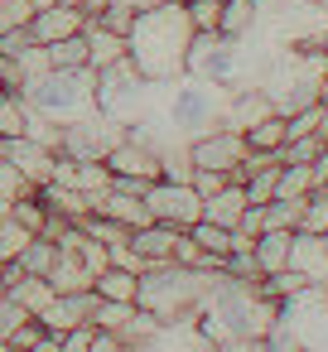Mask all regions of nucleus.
<instances>
[{"label": "nucleus", "mask_w": 328, "mask_h": 352, "mask_svg": "<svg viewBox=\"0 0 328 352\" xmlns=\"http://www.w3.org/2000/svg\"><path fill=\"white\" fill-rule=\"evenodd\" d=\"M0 92H10V87H6V73H0Z\"/></svg>", "instance_id": "a19ab883"}, {"label": "nucleus", "mask_w": 328, "mask_h": 352, "mask_svg": "<svg viewBox=\"0 0 328 352\" xmlns=\"http://www.w3.org/2000/svg\"><path fill=\"white\" fill-rule=\"evenodd\" d=\"M49 285H54V294H87L92 289V270L83 265V256L78 251H68V246H58V261L49 265V275H44Z\"/></svg>", "instance_id": "2eb2a0df"}, {"label": "nucleus", "mask_w": 328, "mask_h": 352, "mask_svg": "<svg viewBox=\"0 0 328 352\" xmlns=\"http://www.w3.org/2000/svg\"><path fill=\"white\" fill-rule=\"evenodd\" d=\"M184 6H188V20H193V30H217L222 0H184Z\"/></svg>", "instance_id": "7c9ffc66"}, {"label": "nucleus", "mask_w": 328, "mask_h": 352, "mask_svg": "<svg viewBox=\"0 0 328 352\" xmlns=\"http://www.w3.org/2000/svg\"><path fill=\"white\" fill-rule=\"evenodd\" d=\"M102 164L111 169V174H121V179H145V184H155L160 179V150L150 145V140H140V135H121L107 155H102Z\"/></svg>", "instance_id": "6e6552de"}, {"label": "nucleus", "mask_w": 328, "mask_h": 352, "mask_svg": "<svg viewBox=\"0 0 328 352\" xmlns=\"http://www.w3.org/2000/svg\"><path fill=\"white\" fill-rule=\"evenodd\" d=\"M261 20V6L256 0H222V15H217V34L227 39H246Z\"/></svg>", "instance_id": "4be33fe9"}, {"label": "nucleus", "mask_w": 328, "mask_h": 352, "mask_svg": "<svg viewBox=\"0 0 328 352\" xmlns=\"http://www.w3.org/2000/svg\"><path fill=\"white\" fill-rule=\"evenodd\" d=\"M289 270H299L314 289H328V236L294 232V241H289Z\"/></svg>", "instance_id": "9b49d317"}, {"label": "nucleus", "mask_w": 328, "mask_h": 352, "mask_svg": "<svg viewBox=\"0 0 328 352\" xmlns=\"http://www.w3.org/2000/svg\"><path fill=\"white\" fill-rule=\"evenodd\" d=\"M30 236H39V232L20 227L15 217H0V261H15V256L30 246Z\"/></svg>", "instance_id": "cd10ccee"}, {"label": "nucleus", "mask_w": 328, "mask_h": 352, "mask_svg": "<svg viewBox=\"0 0 328 352\" xmlns=\"http://www.w3.org/2000/svg\"><path fill=\"white\" fill-rule=\"evenodd\" d=\"M39 184H30L6 155H0V203H15V198H25V193H34Z\"/></svg>", "instance_id": "c85d7f7f"}, {"label": "nucleus", "mask_w": 328, "mask_h": 352, "mask_svg": "<svg viewBox=\"0 0 328 352\" xmlns=\"http://www.w3.org/2000/svg\"><path fill=\"white\" fill-rule=\"evenodd\" d=\"M212 275H217V270H193V265H179V261L145 265V270H140V294H135V304L150 309L160 323H188V318H198Z\"/></svg>", "instance_id": "f03ea898"}, {"label": "nucleus", "mask_w": 328, "mask_h": 352, "mask_svg": "<svg viewBox=\"0 0 328 352\" xmlns=\"http://www.w3.org/2000/svg\"><path fill=\"white\" fill-rule=\"evenodd\" d=\"M323 54H328V34H323Z\"/></svg>", "instance_id": "37998d69"}, {"label": "nucleus", "mask_w": 328, "mask_h": 352, "mask_svg": "<svg viewBox=\"0 0 328 352\" xmlns=\"http://www.w3.org/2000/svg\"><path fill=\"white\" fill-rule=\"evenodd\" d=\"M164 87H169V97H164L160 116H164V126H169L174 140H193V135L222 126V107H227V92H222V87L198 82V78H188V73L174 78V82H164Z\"/></svg>", "instance_id": "20e7f679"}, {"label": "nucleus", "mask_w": 328, "mask_h": 352, "mask_svg": "<svg viewBox=\"0 0 328 352\" xmlns=\"http://www.w3.org/2000/svg\"><path fill=\"white\" fill-rule=\"evenodd\" d=\"M0 155H6L30 184H49V174H54V160H58V150H49L44 140H34V135H10V140H0Z\"/></svg>", "instance_id": "9d476101"}, {"label": "nucleus", "mask_w": 328, "mask_h": 352, "mask_svg": "<svg viewBox=\"0 0 328 352\" xmlns=\"http://www.w3.org/2000/svg\"><path fill=\"white\" fill-rule=\"evenodd\" d=\"M6 289H10V265L0 261V294H6Z\"/></svg>", "instance_id": "4c0bfd02"}, {"label": "nucleus", "mask_w": 328, "mask_h": 352, "mask_svg": "<svg viewBox=\"0 0 328 352\" xmlns=\"http://www.w3.org/2000/svg\"><path fill=\"white\" fill-rule=\"evenodd\" d=\"M92 294H97V299H116V304H135L140 275H135V270H121V265H107V270L92 280Z\"/></svg>", "instance_id": "412c9836"}, {"label": "nucleus", "mask_w": 328, "mask_h": 352, "mask_svg": "<svg viewBox=\"0 0 328 352\" xmlns=\"http://www.w3.org/2000/svg\"><path fill=\"white\" fill-rule=\"evenodd\" d=\"M193 20L184 0H155V6L135 10V25L126 34V58L140 68L145 82L164 87L174 78H184L188 63V44H193Z\"/></svg>", "instance_id": "f257e3e1"}, {"label": "nucleus", "mask_w": 328, "mask_h": 352, "mask_svg": "<svg viewBox=\"0 0 328 352\" xmlns=\"http://www.w3.org/2000/svg\"><path fill=\"white\" fill-rule=\"evenodd\" d=\"M179 227H169V222H145V227H135L131 232V246L140 251V261L145 265H160V261H174V246H179Z\"/></svg>", "instance_id": "4468645a"}, {"label": "nucleus", "mask_w": 328, "mask_h": 352, "mask_svg": "<svg viewBox=\"0 0 328 352\" xmlns=\"http://www.w3.org/2000/svg\"><path fill=\"white\" fill-rule=\"evenodd\" d=\"M299 232H328V184H318L309 198H304V208H299Z\"/></svg>", "instance_id": "bb28decb"}, {"label": "nucleus", "mask_w": 328, "mask_h": 352, "mask_svg": "<svg viewBox=\"0 0 328 352\" xmlns=\"http://www.w3.org/2000/svg\"><path fill=\"white\" fill-rule=\"evenodd\" d=\"M241 140H246V150H256V155H280V150H285V140H289L285 116H280V111L261 116L256 126H246V131H241Z\"/></svg>", "instance_id": "6ab92c4d"}, {"label": "nucleus", "mask_w": 328, "mask_h": 352, "mask_svg": "<svg viewBox=\"0 0 328 352\" xmlns=\"http://www.w3.org/2000/svg\"><path fill=\"white\" fill-rule=\"evenodd\" d=\"M54 261H58V241L39 232V236H30V246H25L10 265H20L25 275H49V265H54Z\"/></svg>", "instance_id": "393cba45"}, {"label": "nucleus", "mask_w": 328, "mask_h": 352, "mask_svg": "<svg viewBox=\"0 0 328 352\" xmlns=\"http://www.w3.org/2000/svg\"><path fill=\"white\" fill-rule=\"evenodd\" d=\"M246 208H251V198H246V188H241V184H227L222 193L203 198V217H208V222H217V227H227V232H237V227H241Z\"/></svg>", "instance_id": "dca6fc26"}, {"label": "nucleus", "mask_w": 328, "mask_h": 352, "mask_svg": "<svg viewBox=\"0 0 328 352\" xmlns=\"http://www.w3.org/2000/svg\"><path fill=\"white\" fill-rule=\"evenodd\" d=\"M92 212H102V217H111V222H121V227H145V222H155L150 217V203L140 198V193H121V188H107V193H97L92 198Z\"/></svg>", "instance_id": "ddd939ff"}, {"label": "nucleus", "mask_w": 328, "mask_h": 352, "mask_svg": "<svg viewBox=\"0 0 328 352\" xmlns=\"http://www.w3.org/2000/svg\"><path fill=\"white\" fill-rule=\"evenodd\" d=\"M92 309H97V294H92V289H87V294H54V299H49V309L39 314V323L58 338V333H68V328L87 323V318H92Z\"/></svg>", "instance_id": "f8f14e48"}, {"label": "nucleus", "mask_w": 328, "mask_h": 352, "mask_svg": "<svg viewBox=\"0 0 328 352\" xmlns=\"http://www.w3.org/2000/svg\"><path fill=\"white\" fill-rule=\"evenodd\" d=\"M25 102L44 121H78L97 111V68H49L25 87Z\"/></svg>", "instance_id": "7ed1b4c3"}, {"label": "nucleus", "mask_w": 328, "mask_h": 352, "mask_svg": "<svg viewBox=\"0 0 328 352\" xmlns=\"http://www.w3.org/2000/svg\"><path fill=\"white\" fill-rule=\"evenodd\" d=\"M289 241H294V232H289V227H265V232L251 241V256H256L261 275H275V270H285V265H289Z\"/></svg>", "instance_id": "a211bd4d"}, {"label": "nucleus", "mask_w": 328, "mask_h": 352, "mask_svg": "<svg viewBox=\"0 0 328 352\" xmlns=\"http://www.w3.org/2000/svg\"><path fill=\"white\" fill-rule=\"evenodd\" d=\"M30 102L25 92H0V140H10V135H30Z\"/></svg>", "instance_id": "5701e85b"}, {"label": "nucleus", "mask_w": 328, "mask_h": 352, "mask_svg": "<svg viewBox=\"0 0 328 352\" xmlns=\"http://www.w3.org/2000/svg\"><path fill=\"white\" fill-rule=\"evenodd\" d=\"M314 188H318V179H314V164H280L275 198H285V203H299V198H309Z\"/></svg>", "instance_id": "b1692460"}, {"label": "nucleus", "mask_w": 328, "mask_h": 352, "mask_svg": "<svg viewBox=\"0 0 328 352\" xmlns=\"http://www.w3.org/2000/svg\"><path fill=\"white\" fill-rule=\"evenodd\" d=\"M145 203H150V217L155 222H169L179 232H188L198 217H203V198L193 184H174V179H155L145 188Z\"/></svg>", "instance_id": "423d86ee"}, {"label": "nucleus", "mask_w": 328, "mask_h": 352, "mask_svg": "<svg viewBox=\"0 0 328 352\" xmlns=\"http://www.w3.org/2000/svg\"><path fill=\"white\" fill-rule=\"evenodd\" d=\"M25 30H30L34 44H58V39L87 30V6H73V0H54V6H44V10L30 15Z\"/></svg>", "instance_id": "1a4fd4ad"}, {"label": "nucleus", "mask_w": 328, "mask_h": 352, "mask_svg": "<svg viewBox=\"0 0 328 352\" xmlns=\"http://www.w3.org/2000/svg\"><path fill=\"white\" fill-rule=\"evenodd\" d=\"M44 54H49V68H87V30L58 44H44Z\"/></svg>", "instance_id": "a878e982"}, {"label": "nucleus", "mask_w": 328, "mask_h": 352, "mask_svg": "<svg viewBox=\"0 0 328 352\" xmlns=\"http://www.w3.org/2000/svg\"><path fill=\"white\" fill-rule=\"evenodd\" d=\"M304 6H314V10H323V15H328V0H304Z\"/></svg>", "instance_id": "58836bf2"}, {"label": "nucleus", "mask_w": 328, "mask_h": 352, "mask_svg": "<svg viewBox=\"0 0 328 352\" xmlns=\"http://www.w3.org/2000/svg\"><path fill=\"white\" fill-rule=\"evenodd\" d=\"M0 352H20V347H10V342H0Z\"/></svg>", "instance_id": "ea45409f"}, {"label": "nucleus", "mask_w": 328, "mask_h": 352, "mask_svg": "<svg viewBox=\"0 0 328 352\" xmlns=\"http://www.w3.org/2000/svg\"><path fill=\"white\" fill-rule=\"evenodd\" d=\"M227 184H237V179L222 174V169H193V188H198V198H212V193H222Z\"/></svg>", "instance_id": "473e14b6"}, {"label": "nucleus", "mask_w": 328, "mask_h": 352, "mask_svg": "<svg viewBox=\"0 0 328 352\" xmlns=\"http://www.w3.org/2000/svg\"><path fill=\"white\" fill-rule=\"evenodd\" d=\"M44 333H49V328H44L39 318H25V323H20V328L10 333V347H20V352H25V347H34V342H39Z\"/></svg>", "instance_id": "f704fd0d"}, {"label": "nucleus", "mask_w": 328, "mask_h": 352, "mask_svg": "<svg viewBox=\"0 0 328 352\" xmlns=\"http://www.w3.org/2000/svg\"><path fill=\"white\" fill-rule=\"evenodd\" d=\"M121 352H140V347H121Z\"/></svg>", "instance_id": "79ce46f5"}, {"label": "nucleus", "mask_w": 328, "mask_h": 352, "mask_svg": "<svg viewBox=\"0 0 328 352\" xmlns=\"http://www.w3.org/2000/svg\"><path fill=\"white\" fill-rule=\"evenodd\" d=\"M188 160H193V169L237 174V164L246 160V140H241V131H232V126H212V131H203V135L188 140Z\"/></svg>", "instance_id": "0eeeda50"}, {"label": "nucleus", "mask_w": 328, "mask_h": 352, "mask_svg": "<svg viewBox=\"0 0 328 352\" xmlns=\"http://www.w3.org/2000/svg\"><path fill=\"white\" fill-rule=\"evenodd\" d=\"M92 333H97V323L87 318V323H78V328L58 333V342H63V352H92Z\"/></svg>", "instance_id": "72a5a7b5"}, {"label": "nucleus", "mask_w": 328, "mask_h": 352, "mask_svg": "<svg viewBox=\"0 0 328 352\" xmlns=\"http://www.w3.org/2000/svg\"><path fill=\"white\" fill-rule=\"evenodd\" d=\"M126 342H121V333H111V328H97L92 333V352H121Z\"/></svg>", "instance_id": "c9c22d12"}, {"label": "nucleus", "mask_w": 328, "mask_h": 352, "mask_svg": "<svg viewBox=\"0 0 328 352\" xmlns=\"http://www.w3.org/2000/svg\"><path fill=\"white\" fill-rule=\"evenodd\" d=\"M6 265H10V261H6ZM6 294H10L25 314H34V318H39V314L49 309V299H54V285H49L44 275H25L20 265H10V289H6Z\"/></svg>", "instance_id": "f3484780"}, {"label": "nucleus", "mask_w": 328, "mask_h": 352, "mask_svg": "<svg viewBox=\"0 0 328 352\" xmlns=\"http://www.w3.org/2000/svg\"><path fill=\"white\" fill-rule=\"evenodd\" d=\"M25 318H34V314H25L10 294H0V342H10V333H15Z\"/></svg>", "instance_id": "2f4dec72"}, {"label": "nucleus", "mask_w": 328, "mask_h": 352, "mask_svg": "<svg viewBox=\"0 0 328 352\" xmlns=\"http://www.w3.org/2000/svg\"><path fill=\"white\" fill-rule=\"evenodd\" d=\"M25 352H63V342H58L54 333H44V338H39L34 347H25Z\"/></svg>", "instance_id": "e433bc0d"}, {"label": "nucleus", "mask_w": 328, "mask_h": 352, "mask_svg": "<svg viewBox=\"0 0 328 352\" xmlns=\"http://www.w3.org/2000/svg\"><path fill=\"white\" fill-rule=\"evenodd\" d=\"M131 314H135V304H116V299H97V309H92V323H97V328H111V333H121V328L131 323Z\"/></svg>", "instance_id": "c756f323"}, {"label": "nucleus", "mask_w": 328, "mask_h": 352, "mask_svg": "<svg viewBox=\"0 0 328 352\" xmlns=\"http://www.w3.org/2000/svg\"><path fill=\"white\" fill-rule=\"evenodd\" d=\"M126 58V34H111V30H102V25H87V68H111V63H121Z\"/></svg>", "instance_id": "aec40b11"}, {"label": "nucleus", "mask_w": 328, "mask_h": 352, "mask_svg": "<svg viewBox=\"0 0 328 352\" xmlns=\"http://www.w3.org/2000/svg\"><path fill=\"white\" fill-rule=\"evenodd\" d=\"M241 39H227L217 30H198L193 44H188V63L184 73L198 78V82H212V87H232L237 73H241Z\"/></svg>", "instance_id": "39448f33"}]
</instances>
